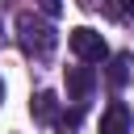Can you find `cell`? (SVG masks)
Instances as JSON below:
<instances>
[{"instance_id": "1", "label": "cell", "mask_w": 134, "mask_h": 134, "mask_svg": "<svg viewBox=\"0 0 134 134\" xmlns=\"http://www.w3.org/2000/svg\"><path fill=\"white\" fill-rule=\"evenodd\" d=\"M17 42H21V50H25V54L46 59V54L54 50L59 34H54V25H50V21H42V17H34V13H17Z\"/></svg>"}, {"instance_id": "2", "label": "cell", "mask_w": 134, "mask_h": 134, "mask_svg": "<svg viewBox=\"0 0 134 134\" xmlns=\"http://www.w3.org/2000/svg\"><path fill=\"white\" fill-rule=\"evenodd\" d=\"M71 50H75V59L80 63H105L109 59V46H105V38L96 34V29H88V25H80V29H71Z\"/></svg>"}, {"instance_id": "3", "label": "cell", "mask_w": 134, "mask_h": 134, "mask_svg": "<svg viewBox=\"0 0 134 134\" xmlns=\"http://www.w3.org/2000/svg\"><path fill=\"white\" fill-rule=\"evenodd\" d=\"M92 84H96V75H92V67H88V63L67 67V96H71V100H84V96L92 92Z\"/></svg>"}, {"instance_id": "4", "label": "cell", "mask_w": 134, "mask_h": 134, "mask_svg": "<svg viewBox=\"0 0 134 134\" xmlns=\"http://www.w3.org/2000/svg\"><path fill=\"white\" fill-rule=\"evenodd\" d=\"M100 134H130V109L121 100H113L105 113H100Z\"/></svg>"}, {"instance_id": "5", "label": "cell", "mask_w": 134, "mask_h": 134, "mask_svg": "<svg viewBox=\"0 0 134 134\" xmlns=\"http://www.w3.org/2000/svg\"><path fill=\"white\" fill-rule=\"evenodd\" d=\"M29 113H34L38 121H59V96H54V92H34Z\"/></svg>"}, {"instance_id": "6", "label": "cell", "mask_w": 134, "mask_h": 134, "mask_svg": "<svg viewBox=\"0 0 134 134\" xmlns=\"http://www.w3.org/2000/svg\"><path fill=\"white\" fill-rule=\"evenodd\" d=\"M126 67H130V54H117L113 67H109V84H126V75H130Z\"/></svg>"}, {"instance_id": "7", "label": "cell", "mask_w": 134, "mask_h": 134, "mask_svg": "<svg viewBox=\"0 0 134 134\" xmlns=\"http://www.w3.org/2000/svg\"><path fill=\"white\" fill-rule=\"evenodd\" d=\"M38 8H42L46 17H59V13H63V0H38Z\"/></svg>"}, {"instance_id": "8", "label": "cell", "mask_w": 134, "mask_h": 134, "mask_svg": "<svg viewBox=\"0 0 134 134\" xmlns=\"http://www.w3.org/2000/svg\"><path fill=\"white\" fill-rule=\"evenodd\" d=\"M117 8H121V17H134V0H121Z\"/></svg>"}, {"instance_id": "9", "label": "cell", "mask_w": 134, "mask_h": 134, "mask_svg": "<svg viewBox=\"0 0 134 134\" xmlns=\"http://www.w3.org/2000/svg\"><path fill=\"white\" fill-rule=\"evenodd\" d=\"M0 100H4V84H0Z\"/></svg>"}]
</instances>
